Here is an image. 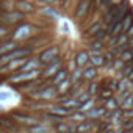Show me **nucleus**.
Listing matches in <instances>:
<instances>
[{"label": "nucleus", "instance_id": "f257e3e1", "mask_svg": "<svg viewBox=\"0 0 133 133\" xmlns=\"http://www.w3.org/2000/svg\"><path fill=\"white\" fill-rule=\"evenodd\" d=\"M45 33V28L41 27V25H36L35 22H28V21H24L21 22L19 25H16L11 31V39L16 41V42H25L28 41L30 38L33 36H38V35H44Z\"/></svg>", "mask_w": 133, "mask_h": 133}, {"label": "nucleus", "instance_id": "f03ea898", "mask_svg": "<svg viewBox=\"0 0 133 133\" xmlns=\"http://www.w3.org/2000/svg\"><path fill=\"white\" fill-rule=\"evenodd\" d=\"M10 114H11V117L17 122V125L21 127V128H24V130H27L28 127H31V125H36V124H42V117L41 116H36V114H33V113H30V111H27V110H22V108H14V110H11V111H8Z\"/></svg>", "mask_w": 133, "mask_h": 133}, {"label": "nucleus", "instance_id": "7ed1b4c3", "mask_svg": "<svg viewBox=\"0 0 133 133\" xmlns=\"http://www.w3.org/2000/svg\"><path fill=\"white\" fill-rule=\"evenodd\" d=\"M61 55V47L58 44H52L49 47H45L44 50H41L38 53V58L42 64V68H45V66H49L50 63H53L58 56Z\"/></svg>", "mask_w": 133, "mask_h": 133}, {"label": "nucleus", "instance_id": "20e7f679", "mask_svg": "<svg viewBox=\"0 0 133 133\" xmlns=\"http://www.w3.org/2000/svg\"><path fill=\"white\" fill-rule=\"evenodd\" d=\"M66 63H68V61H66V58H64V55L61 53L53 63H50L49 66H45V68H42V72H41V77L42 78H45V80H50L52 77H55L63 68H64V66H66Z\"/></svg>", "mask_w": 133, "mask_h": 133}, {"label": "nucleus", "instance_id": "39448f33", "mask_svg": "<svg viewBox=\"0 0 133 133\" xmlns=\"http://www.w3.org/2000/svg\"><path fill=\"white\" fill-rule=\"evenodd\" d=\"M27 21V16L17 10H13V11H5L2 16H0V24L3 25H8L11 28H14L16 25H19L21 22Z\"/></svg>", "mask_w": 133, "mask_h": 133}, {"label": "nucleus", "instance_id": "423d86ee", "mask_svg": "<svg viewBox=\"0 0 133 133\" xmlns=\"http://www.w3.org/2000/svg\"><path fill=\"white\" fill-rule=\"evenodd\" d=\"M27 97H30V99H33V100H41V102L55 103V100H56V97H58V91H56L55 86L49 85V86H45L44 89H41V91H38V92H35V94H31V96H27Z\"/></svg>", "mask_w": 133, "mask_h": 133}, {"label": "nucleus", "instance_id": "0eeeda50", "mask_svg": "<svg viewBox=\"0 0 133 133\" xmlns=\"http://www.w3.org/2000/svg\"><path fill=\"white\" fill-rule=\"evenodd\" d=\"M92 2L94 0H78V3L74 8V14H72V17H74V21L77 24L83 22L88 17V13H89V10L92 6Z\"/></svg>", "mask_w": 133, "mask_h": 133}, {"label": "nucleus", "instance_id": "6e6552de", "mask_svg": "<svg viewBox=\"0 0 133 133\" xmlns=\"http://www.w3.org/2000/svg\"><path fill=\"white\" fill-rule=\"evenodd\" d=\"M105 27H107V25H105V22H103L102 16H100V17H97V19H96V21H94L91 25H88V27L83 30L82 39L88 42V41H89V39H91V38H92L96 33H97V31H100V30H102V28H105Z\"/></svg>", "mask_w": 133, "mask_h": 133}, {"label": "nucleus", "instance_id": "1a4fd4ad", "mask_svg": "<svg viewBox=\"0 0 133 133\" xmlns=\"http://www.w3.org/2000/svg\"><path fill=\"white\" fill-rule=\"evenodd\" d=\"M14 8L17 10V11H21V13H24L25 16H28V14H36L38 11H39V8H38V5L36 3H33L31 0H14Z\"/></svg>", "mask_w": 133, "mask_h": 133}, {"label": "nucleus", "instance_id": "9d476101", "mask_svg": "<svg viewBox=\"0 0 133 133\" xmlns=\"http://www.w3.org/2000/svg\"><path fill=\"white\" fill-rule=\"evenodd\" d=\"M89 58H91V53L86 50V49H80L75 55H74V61H75V66L77 68H88L89 66Z\"/></svg>", "mask_w": 133, "mask_h": 133}, {"label": "nucleus", "instance_id": "9b49d317", "mask_svg": "<svg viewBox=\"0 0 133 133\" xmlns=\"http://www.w3.org/2000/svg\"><path fill=\"white\" fill-rule=\"evenodd\" d=\"M38 13H39L42 17L52 21V22H53V21H59V19L63 17V14H61L56 8H53V6H41Z\"/></svg>", "mask_w": 133, "mask_h": 133}, {"label": "nucleus", "instance_id": "f8f14e48", "mask_svg": "<svg viewBox=\"0 0 133 133\" xmlns=\"http://www.w3.org/2000/svg\"><path fill=\"white\" fill-rule=\"evenodd\" d=\"M107 42L105 41H91V42H86V50L91 53V55H102L107 52Z\"/></svg>", "mask_w": 133, "mask_h": 133}, {"label": "nucleus", "instance_id": "ddd939ff", "mask_svg": "<svg viewBox=\"0 0 133 133\" xmlns=\"http://www.w3.org/2000/svg\"><path fill=\"white\" fill-rule=\"evenodd\" d=\"M17 47H21V42H16L13 39H8V41H3V42H0V56H3L13 50H16Z\"/></svg>", "mask_w": 133, "mask_h": 133}, {"label": "nucleus", "instance_id": "4468645a", "mask_svg": "<svg viewBox=\"0 0 133 133\" xmlns=\"http://www.w3.org/2000/svg\"><path fill=\"white\" fill-rule=\"evenodd\" d=\"M99 74H100V71L97 69V68H94V66H88V68H85L83 69V80H85V83L88 82H94V80H97V77H99Z\"/></svg>", "mask_w": 133, "mask_h": 133}, {"label": "nucleus", "instance_id": "2eb2a0df", "mask_svg": "<svg viewBox=\"0 0 133 133\" xmlns=\"http://www.w3.org/2000/svg\"><path fill=\"white\" fill-rule=\"evenodd\" d=\"M69 75H71V69L68 68V66H64V68H63V69L55 75V77H52V78H50V85H52V86H56V85H59L63 80H66Z\"/></svg>", "mask_w": 133, "mask_h": 133}, {"label": "nucleus", "instance_id": "dca6fc26", "mask_svg": "<svg viewBox=\"0 0 133 133\" xmlns=\"http://www.w3.org/2000/svg\"><path fill=\"white\" fill-rule=\"evenodd\" d=\"M49 113H52V114H56V116H59V117H63V119H68L69 116H71V110H68V108H64V107H61V105H58V103H53L52 107H50V110H49Z\"/></svg>", "mask_w": 133, "mask_h": 133}, {"label": "nucleus", "instance_id": "f3484780", "mask_svg": "<svg viewBox=\"0 0 133 133\" xmlns=\"http://www.w3.org/2000/svg\"><path fill=\"white\" fill-rule=\"evenodd\" d=\"M107 111H108V110L105 108V105H96L86 116H88V119H91V121H97V119H102Z\"/></svg>", "mask_w": 133, "mask_h": 133}, {"label": "nucleus", "instance_id": "a211bd4d", "mask_svg": "<svg viewBox=\"0 0 133 133\" xmlns=\"http://www.w3.org/2000/svg\"><path fill=\"white\" fill-rule=\"evenodd\" d=\"M25 133H53L52 127L50 125H45L44 122L42 124H36V125H31L25 130Z\"/></svg>", "mask_w": 133, "mask_h": 133}, {"label": "nucleus", "instance_id": "6ab92c4d", "mask_svg": "<svg viewBox=\"0 0 133 133\" xmlns=\"http://www.w3.org/2000/svg\"><path fill=\"white\" fill-rule=\"evenodd\" d=\"M103 88V83H102V80H94V82H89V83H86V91L94 97V96H97L99 92H100V89Z\"/></svg>", "mask_w": 133, "mask_h": 133}, {"label": "nucleus", "instance_id": "aec40b11", "mask_svg": "<svg viewBox=\"0 0 133 133\" xmlns=\"http://www.w3.org/2000/svg\"><path fill=\"white\" fill-rule=\"evenodd\" d=\"M71 82H72V85H85V80H83V69H82V68H75V69L71 72Z\"/></svg>", "mask_w": 133, "mask_h": 133}, {"label": "nucleus", "instance_id": "412c9836", "mask_svg": "<svg viewBox=\"0 0 133 133\" xmlns=\"http://www.w3.org/2000/svg\"><path fill=\"white\" fill-rule=\"evenodd\" d=\"M105 63H107V59H105L103 53L102 55H91V58H89V64L94 66V68H97V69L105 68Z\"/></svg>", "mask_w": 133, "mask_h": 133}, {"label": "nucleus", "instance_id": "4be33fe9", "mask_svg": "<svg viewBox=\"0 0 133 133\" xmlns=\"http://www.w3.org/2000/svg\"><path fill=\"white\" fill-rule=\"evenodd\" d=\"M74 85H72V82H71V75L66 78V80H63L59 85H56L55 88H56V91H58V96H61V94H66L71 88H72Z\"/></svg>", "mask_w": 133, "mask_h": 133}, {"label": "nucleus", "instance_id": "5701e85b", "mask_svg": "<svg viewBox=\"0 0 133 133\" xmlns=\"http://www.w3.org/2000/svg\"><path fill=\"white\" fill-rule=\"evenodd\" d=\"M108 33H110V38H117L124 33V28H122V22H117V24H113V25H108L107 27Z\"/></svg>", "mask_w": 133, "mask_h": 133}, {"label": "nucleus", "instance_id": "b1692460", "mask_svg": "<svg viewBox=\"0 0 133 133\" xmlns=\"http://www.w3.org/2000/svg\"><path fill=\"white\" fill-rule=\"evenodd\" d=\"M86 119H88V116H86L85 113H82V111H72V113H71V116L68 117V121H69V122H74V124L85 122Z\"/></svg>", "mask_w": 133, "mask_h": 133}, {"label": "nucleus", "instance_id": "393cba45", "mask_svg": "<svg viewBox=\"0 0 133 133\" xmlns=\"http://www.w3.org/2000/svg\"><path fill=\"white\" fill-rule=\"evenodd\" d=\"M97 103H96V100H94V97L91 99V100H88V102H85V103H82V105H78V108H77V111H82V113H85V114H88L94 107H96Z\"/></svg>", "mask_w": 133, "mask_h": 133}, {"label": "nucleus", "instance_id": "a878e982", "mask_svg": "<svg viewBox=\"0 0 133 133\" xmlns=\"http://www.w3.org/2000/svg\"><path fill=\"white\" fill-rule=\"evenodd\" d=\"M108 38H110V33H108V30H107V27H105V28H102L100 31H97L88 42H91V41H105V42H107Z\"/></svg>", "mask_w": 133, "mask_h": 133}, {"label": "nucleus", "instance_id": "bb28decb", "mask_svg": "<svg viewBox=\"0 0 133 133\" xmlns=\"http://www.w3.org/2000/svg\"><path fill=\"white\" fill-rule=\"evenodd\" d=\"M114 128V125L110 122V121H100V124H99V127L94 130V133H107L108 130H113Z\"/></svg>", "mask_w": 133, "mask_h": 133}, {"label": "nucleus", "instance_id": "cd10ccee", "mask_svg": "<svg viewBox=\"0 0 133 133\" xmlns=\"http://www.w3.org/2000/svg\"><path fill=\"white\" fill-rule=\"evenodd\" d=\"M130 78L128 77H125V78H121L119 80V85H117V89H116V92L114 94H121V92H124V91H127L128 88H130Z\"/></svg>", "mask_w": 133, "mask_h": 133}, {"label": "nucleus", "instance_id": "c85d7f7f", "mask_svg": "<svg viewBox=\"0 0 133 133\" xmlns=\"http://www.w3.org/2000/svg\"><path fill=\"white\" fill-rule=\"evenodd\" d=\"M121 119H124V111L121 110V108H117V110H114V111H111V116H110V122L113 124V125H116Z\"/></svg>", "mask_w": 133, "mask_h": 133}, {"label": "nucleus", "instance_id": "c756f323", "mask_svg": "<svg viewBox=\"0 0 133 133\" xmlns=\"http://www.w3.org/2000/svg\"><path fill=\"white\" fill-rule=\"evenodd\" d=\"M103 105H105V108H107L108 111H114V110H117V108L121 107V105H119V102H117V99H116L114 96H113L111 99H108Z\"/></svg>", "mask_w": 133, "mask_h": 133}, {"label": "nucleus", "instance_id": "7c9ffc66", "mask_svg": "<svg viewBox=\"0 0 133 133\" xmlns=\"http://www.w3.org/2000/svg\"><path fill=\"white\" fill-rule=\"evenodd\" d=\"M117 85H119V80H117L114 75H113V77H107V88H108V89H111V91L116 92Z\"/></svg>", "mask_w": 133, "mask_h": 133}, {"label": "nucleus", "instance_id": "2f4dec72", "mask_svg": "<svg viewBox=\"0 0 133 133\" xmlns=\"http://www.w3.org/2000/svg\"><path fill=\"white\" fill-rule=\"evenodd\" d=\"M119 108H121L124 113H125V111H128V110H131V108H133V94H131L130 97H127V99L121 103V107H119Z\"/></svg>", "mask_w": 133, "mask_h": 133}, {"label": "nucleus", "instance_id": "473e14b6", "mask_svg": "<svg viewBox=\"0 0 133 133\" xmlns=\"http://www.w3.org/2000/svg\"><path fill=\"white\" fill-rule=\"evenodd\" d=\"M119 2H121V0H102V2H100V10L102 11H107L110 6H113V5H116Z\"/></svg>", "mask_w": 133, "mask_h": 133}, {"label": "nucleus", "instance_id": "72a5a7b5", "mask_svg": "<svg viewBox=\"0 0 133 133\" xmlns=\"http://www.w3.org/2000/svg\"><path fill=\"white\" fill-rule=\"evenodd\" d=\"M133 94V91H130V89H127V91H124V92H121V94H114V97L117 99V102H119V105L127 99V97H130Z\"/></svg>", "mask_w": 133, "mask_h": 133}, {"label": "nucleus", "instance_id": "f704fd0d", "mask_svg": "<svg viewBox=\"0 0 133 133\" xmlns=\"http://www.w3.org/2000/svg\"><path fill=\"white\" fill-rule=\"evenodd\" d=\"M119 58H121V59H122V61H124V63L127 64V63H131V59H133V53H131V50L128 49V50H125V52H122Z\"/></svg>", "mask_w": 133, "mask_h": 133}, {"label": "nucleus", "instance_id": "c9c22d12", "mask_svg": "<svg viewBox=\"0 0 133 133\" xmlns=\"http://www.w3.org/2000/svg\"><path fill=\"white\" fill-rule=\"evenodd\" d=\"M91 99H92V96H91L86 89H85L78 97H77V100H78V103H80V105H82V103H85V102H88V100H91Z\"/></svg>", "mask_w": 133, "mask_h": 133}, {"label": "nucleus", "instance_id": "e433bc0d", "mask_svg": "<svg viewBox=\"0 0 133 133\" xmlns=\"http://www.w3.org/2000/svg\"><path fill=\"white\" fill-rule=\"evenodd\" d=\"M39 3H42L44 6H53L56 3H59V0H38Z\"/></svg>", "mask_w": 133, "mask_h": 133}, {"label": "nucleus", "instance_id": "4c0bfd02", "mask_svg": "<svg viewBox=\"0 0 133 133\" xmlns=\"http://www.w3.org/2000/svg\"><path fill=\"white\" fill-rule=\"evenodd\" d=\"M10 99V92L6 91H0V102H6Z\"/></svg>", "mask_w": 133, "mask_h": 133}, {"label": "nucleus", "instance_id": "58836bf2", "mask_svg": "<svg viewBox=\"0 0 133 133\" xmlns=\"http://www.w3.org/2000/svg\"><path fill=\"white\" fill-rule=\"evenodd\" d=\"M124 119H133V108L124 113Z\"/></svg>", "mask_w": 133, "mask_h": 133}, {"label": "nucleus", "instance_id": "ea45409f", "mask_svg": "<svg viewBox=\"0 0 133 133\" xmlns=\"http://www.w3.org/2000/svg\"><path fill=\"white\" fill-rule=\"evenodd\" d=\"M127 35H128V38H133V22H131V25H130V28L127 30Z\"/></svg>", "mask_w": 133, "mask_h": 133}, {"label": "nucleus", "instance_id": "a19ab883", "mask_svg": "<svg viewBox=\"0 0 133 133\" xmlns=\"http://www.w3.org/2000/svg\"><path fill=\"white\" fill-rule=\"evenodd\" d=\"M69 2H71V0H59V5H61V6H66Z\"/></svg>", "mask_w": 133, "mask_h": 133}, {"label": "nucleus", "instance_id": "79ce46f5", "mask_svg": "<svg viewBox=\"0 0 133 133\" xmlns=\"http://www.w3.org/2000/svg\"><path fill=\"white\" fill-rule=\"evenodd\" d=\"M5 111H6V110L3 108V105H2V102H0V113H5Z\"/></svg>", "mask_w": 133, "mask_h": 133}, {"label": "nucleus", "instance_id": "37998d69", "mask_svg": "<svg viewBox=\"0 0 133 133\" xmlns=\"http://www.w3.org/2000/svg\"><path fill=\"white\" fill-rule=\"evenodd\" d=\"M0 10L3 11V0H0Z\"/></svg>", "mask_w": 133, "mask_h": 133}, {"label": "nucleus", "instance_id": "c03bdc74", "mask_svg": "<svg viewBox=\"0 0 133 133\" xmlns=\"http://www.w3.org/2000/svg\"><path fill=\"white\" fill-rule=\"evenodd\" d=\"M121 133H131V130H122Z\"/></svg>", "mask_w": 133, "mask_h": 133}, {"label": "nucleus", "instance_id": "a18cd8bd", "mask_svg": "<svg viewBox=\"0 0 133 133\" xmlns=\"http://www.w3.org/2000/svg\"><path fill=\"white\" fill-rule=\"evenodd\" d=\"M107 133H116V130H114V128H113V130H108V131H107Z\"/></svg>", "mask_w": 133, "mask_h": 133}, {"label": "nucleus", "instance_id": "49530a36", "mask_svg": "<svg viewBox=\"0 0 133 133\" xmlns=\"http://www.w3.org/2000/svg\"><path fill=\"white\" fill-rule=\"evenodd\" d=\"M3 13H5V11H2V10H0V16H2V14H3Z\"/></svg>", "mask_w": 133, "mask_h": 133}, {"label": "nucleus", "instance_id": "de8ad7c7", "mask_svg": "<svg viewBox=\"0 0 133 133\" xmlns=\"http://www.w3.org/2000/svg\"><path fill=\"white\" fill-rule=\"evenodd\" d=\"M69 133H77V131H69Z\"/></svg>", "mask_w": 133, "mask_h": 133}, {"label": "nucleus", "instance_id": "09e8293b", "mask_svg": "<svg viewBox=\"0 0 133 133\" xmlns=\"http://www.w3.org/2000/svg\"><path fill=\"white\" fill-rule=\"evenodd\" d=\"M0 133H2V128H0Z\"/></svg>", "mask_w": 133, "mask_h": 133}, {"label": "nucleus", "instance_id": "8fccbe9b", "mask_svg": "<svg viewBox=\"0 0 133 133\" xmlns=\"http://www.w3.org/2000/svg\"><path fill=\"white\" fill-rule=\"evenodd\" d=\"M89 133H94V131H89Z\"/></svg>", "mask_w": 133, "mask_h": 133}]
</instances>
